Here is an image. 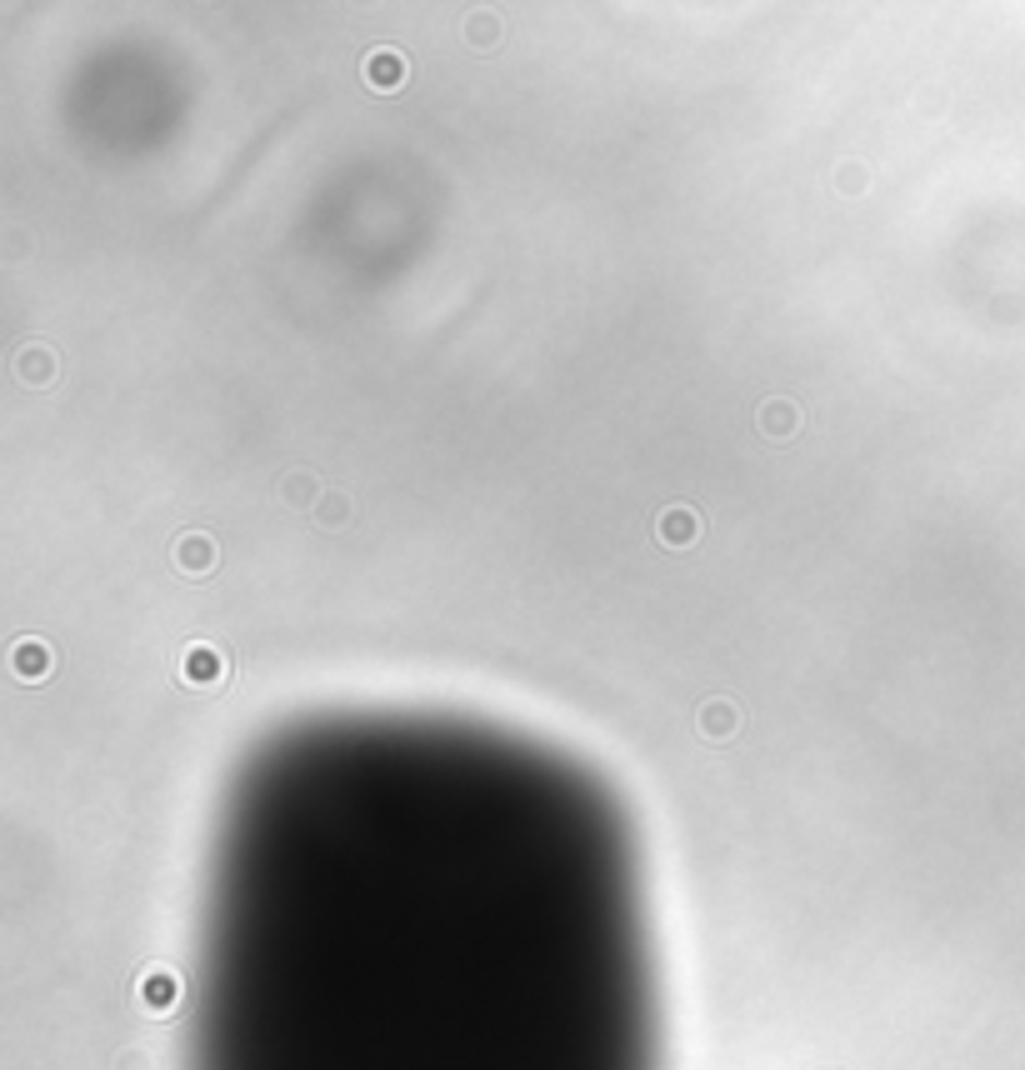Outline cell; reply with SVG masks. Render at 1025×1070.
Returning <instances> with one entry per match:
<instances>
[{
    "instance_id": "6da1fadb",
    "label": "cell",
    "mask_w": 1025,
    "mask_h": 1070,
    "mask_svg": "<svg viewBox=\"0 0 1025 1070\" xmlns=\"http://www.w3.org/2000/svg\"><path fill=\"white\" fill-rule=\"evenodd\" d=\"M225 675H231V660H225L221 646L196 640V646L180 650V681H186V685H221Z\"/></svg>"
},
{
    "instance_id": "7a4b0ae2",
    "label": "cell",
    "mask_w": 1025,
    "mask_h": 1070,
    "mask_svg": "<svg viewBox=\"0 0 1025 1070\" xmlns=\"http://www.w3.org/2000/svg\"><path fill=\"white\" fill-rule=\"evenodd\" d=\"M11 671L21 675V681H46V675L56 671V656H50L46 640L25 635V640H15V646H11Z\"/></svg>"
},
{
    "instance_id": "3957f363",
    "label": "cell",
    "mask_w": 1025,
    "mask_h": 1070,
    "mask_svg": "<svg viewBox=\"0 0 1025 1070\" xmlns=\"http://www.w3.org/2000/svg\"><path fill=\"white\" fill-rule=\"evenodd\" d=\"M656 536H660V545H671V551H685V545H696V536H700V516H696L691 506L660 510Z\"/></svg>"
},
{
    "instance_id": "277c9868",
    "label": "cell",
    "mask_w": 1025,
    "mask_h": 1070,
    "mask_svg": "<svg viewBox=\"0 0 1025 1070\" xmlns=\"http://www.w3.org/2000/svg\"><path fill=\"white\" fill-rule=\"evenodd\" d=\"M405 75H411V66H405L401 50H370L366 56V81L376 85V91H396V85H405Z\"/></svg>"
},
{
    "instance_id": "5b68a950",
    "label": "cell",
    "mask_w": 1025,
    "mask_h": 1070,
    "mask_svg": "<svg viewBox=\"0 0 1025 1070\" xmlns=\"http://www.w3.org/2000/svg\"><path fill=\"white\" fill-rule=\"evenodd\" d=\"M176 565L186 571V576H205V571H215V541H211V536H180Z\"/></svg>"
},
{
    "instance_id": "8992f818",
    "label": "cell",
    "mask_w": 1025,
    "mask_h": 1070,
    "mask_svg": "<svg viewBox=\"0 0 1025 1070\" xmlns=\"http://www.w3.org/2000/svg\"><path fill=\"white\" fill-rule=\"evenodd\" d=\"M735 726H741V710H735L731 701H710V706L700 710V730H706L710 741H716V736H731Z\"/></svg>"
},
{
    "instance_id": "52a82bcc",
    "label": "cell",
    "mask_w": 1025,
    "mask_h": 1070,
    "mask_svg": "<svg viewBox=\"0 0 1025 1070\" xmlns=\"http://www.w3.org/2000/svg\"><path fill=\"white\" fill-rule=\"evenodd\" d=\"M761 425H766L770 436H790V425H796V411H790L786 400H770V405H761Z\"/></svg>"
},
{
    "instance_id": "ba28073f",
    "label": "cell",
    "mask_w": 1025,
    "mask_h": 1070,
    "mask_svg": "<svg viewBox=\"0 0 1025 1070\" xmlns=\"http://www.w3.org/2000/svg\"><path fill=\"white\" fill-rule=\"evenodd\" d=\"M145 1000H151L155 1011L176 1006V976H170V971H161V976H145Z\"/></svg>"
},
{
    "instance_id": "9c48e42d",
    "label": "cell",
    "mask_w": 1025,
    "mask_h": 1070,
    "mask_svg": "<svg viewBox=\"0 0 1025 1070\" xmlns=\"http://www.w3.org/2000/svg\"><path fill=\"white\" fill-rule=\"evenodd\" d=\"M50 371H56V361H50V351H25L21 355V376L31 380V386H46Z\"/></svg>"
},
{
    "instance_id": "30bf717a",
    "label": "cell",
    "mask_w": 1025,
    "mask_h": 1070,
    "mask_svg": "<svg viewBox=\"0 0 1025 1070\" xmlns=\"http://www.w3.org/2000/svg\"><path fill=\"white\" fill-rule=\"evenodd\" d=\"M285 495H291V501H306V495H310V481H301V475H295V481L285 485Z\"/></svg>"
}]
</instances>
